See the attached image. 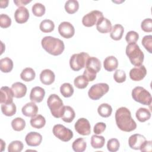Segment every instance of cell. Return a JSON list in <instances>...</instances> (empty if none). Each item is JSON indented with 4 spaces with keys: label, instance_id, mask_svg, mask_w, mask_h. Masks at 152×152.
<instances>
[{
    "label": "cell",
    "instance_id": "obj_29",
    "mask_svg": "<svg viewBox=\"0 0 152 152\" xmlns=\"http://www.w3.org/2000/svg\"><path fill=\"white\" fill-rule=\"evenodd\" d=\"M1 111L2 113L7 116H12L15 114L17 108L15 104L12 102L9 104H1Z\"/></svg>",
    "mask_w": 152,
    "mask_h": 152
},
{
    "label": "cell",
    "instance_id": "obj_41",
    "mask_svg": "<svg viewBox=\"0 0 152 152\" xmlns=\"http://www.w3.org/2000/svg\"><path fill=\"white\" fill-rule=\"evenodd\" d=\"M120 147V143L118 139L111 138L107 142V148L110 152L117 151Z\"/></svg>",
    "mask_w": 152,
    "mask_h": 152
},
{
    "label": "cell",
    "instance_id": "obj_26",
    "mask_svg": "<svg viewBox=\"0 0 152 152\" xmlns=\"http://www.w3.org/2000/svg\"><path fill=\"white\" fill-rule=\"evenodd\" d=\"M31 126L34 128L40 129L43 128L46 124V119L41 115H36L31 117L30 121Z\"/></svg>",
    "mask_w": 152,
    "mask_h": 152
},
{
    "label": "cell",
    "instance_id": "obj_25",
    "mask_svg": "<svg viewBox=\"0 0 152 152\" xmlns=\"http://www.w3.org/2000/svg\"><path fill=\"white\" fill-rule=\"evenodd\" d=\"M124 32V28L121 24H117L114 25L110 31V37L114 40H119L121 39Z\"/></svg>",
    "mask_w": 152,
    "mask_h": 152
},
{
    "label": "cell",
    "instance_id": "obj_24",
    "mask_svg": "<svg viewBox=\"0 0 152 152\" xmlns=\"http://www.w3.org/2000/svg\"><path fill=\"white\" fill-rule=\"evenodd\" d=\"M75 116V113L74 109L69 106H64L63 112L61 118L65 122H71Z\"/></svg>",
    "mask_w": 152,
    "mask_h": 152
},
{
    "label": "cell",
    "instance_id": "obj_46",
    "mask_svg": "<svg viewBox=\"0 0 152 152\" xmlns=\"http://www.w3.org/2000/svg\"><path fill=\"white\" fill-rule=\"evenodd\" d=\"M141 29L145 32H151L152 31V20L151 18L144 19L141 24Z\"/></svg>",
    "mask_w": 152,
    "mask_h": 152
},
{
    "label": "cell",
    "instance_id": "obj_32",
    "mask_svg": "<svg viewBox=\"0 0 152 152\" xmlns=\"http://www.w3.org/2000/svg\"><path fill=\"white\" fill-rule=\"evenodd\" d=\"M87 144L83 138L76 139L72 144V148L75 152H83L86 149Z\"/></svg>",
    "mask_w": 152,
    "mask_h": 152
},
{
    "label": "cell",
    "instance_id": "obj_22",
    "mask_svg": "<svg viewBox=\"0 0 152 152\" xmlns=\"http://www.w3.org/2000/svg\"><path fill=\"white\" fill-rule=\"evenodd\" d=\"M23 114L27 117H33L35 116L38 112V107L34 102H29L26 103L21 109Z\"/></svg>",
    "mask_w": 152,
    "mask_h": 152
},
{
    "label": "cell",
    "instance_id": "obj_18",
    "mask_svg": "<svg viewBox=\"0 0 152 152\" xmlns=\"http://www.w3.org/2000/svg\"><path fill=\"white\" fill-rule=\"evenodd\" d=\"M45 95V90L39 86H36L31 89L30 94V99L33 102L40 103L44 99Z\"/></svg>",
    "mask_w": 152,
    "mask_h": 152
},
{
    "label": "cell",
    "instance_id": "obj_10",
    "mask_svg": "<svg viewBox=\"0 0 152 152\" xmlns=\"http://www.w3.org/2000/svg\"><path fill=\"white\" fill-rule=\"evenodd\" d=\"M102 17H103V15L101 11L93 10L86 14L83 17L82 23L86 27H92L96 24L98 21Z\"/></svg>",
    "mask_w": 152,
    "mask_h": 152
},
{
    "label": "cell",
    "instance_id": "obj_6",
    "mask_svg": "<svg viewBox=\"0 0 152 152\" xmlns=\"http://www.w3.org/2000/svg\"><path fill=\"white\" fill-rule=\"evenodd\" d=\"M133 99L144 105L150 106L151 103V96L149 91L142 87H135L132 91Z\"/></svg>",
    "mask_w": 152,
    "mask_h": 152
},
{
    "label": "cell",
    "instance_id": "obj_8",
    "mask_svg": "<svg viewBox=\"0 0 152 152\" xmlns=\"http://www.w3.org/2000/svg\"><path fill=\"white\" fill-rule=\"evenodd\" d=\"M109 90L107 84L101 83L93 85L88 91V97L94 100L100 99L103 95L106 94Z\"/></svg>",
    "mask_w": 152,
    "mask_h": 152
},
{
    "label": "cell",
    "instance_id": "obj_20",
    "mask_svg": "<svg viewBox=\"0 0 152 152\" xmlns=\"http://www.w3.org/2000/svg\"><path fill=\"white\" fill-rule=\"evenodd\" d=\"M55 79L54 72L49 69L43 70L40 74V80L41 82L45 85L52 84Z\"/></svg>",
    "mask_w": 152,
    "mask_h": 152
},
{
    "label": "cell",
    "instance_id": "obj_13",
    "mask_svg": "<svg viewBox=\"0 0 152 152\" xmlns=\"http://www.w3.org/2000/svg\"><path fill=\"white\" fill-rule=\"evenodd\" d=\"M147 74V69L144 65H141L132 68L129 71L130 78L135 81L142 80Z\"/></svg>",
    "mask_w": 152,
    "mask_h": 152
},
{
    "label": "cell",
    "instance_id": "obj_36",
    "mask_svg": "<svg viewBox=\"0 0 152 152\" xmlns=\"http://www.w3.org/2000/svg\"><path fill=\"white\" fill-rule=\"evenodd\" d=\"M60 92L64 97H69L74 93V88L71 84L65 83L61 86Z\"/></svg>",
    "mask_w": 152,
    "mask_h": 152
},
{
    "label": "cell",
    "instance_id": "obj_16",
    "mask_svg": "<svg viewBox=\"0 0 152 152\" xmlns=\"http://www.w3.org/2000/svg\"><path fill=\"white\" fill-rule=\"evenodd\" d=\"M28 18V10L24 7H20L18 8L15 11L14 18L17 23L23 24L27 21Z\"/></svg>",
    "mask_w": 152,
    "mask_h": 152
},
{
    "label": "cell",
    "instance_id": "obj_14",
    "mask_svg": "<svg viewBox=\"0 0 152 152\" xmlns=\"http://www.w3.org/2000/svg\"><path fill=\"white\" fill-rule=\"evenodd\" d=\"M146 141L144 136L139 134H133L128 139V144L130 148L134 150H140L141 145Z\"/></svg>",
    "mask_w": 152,
    "mask_h": 152
},
{
    "label": "cell",
    "instance_id": "obj_9",
    "mask_svg": "<svg viewBox=\"0 0 152 152\" xmlns=\"http://www.w3.org/2000/svg\"><path fill=\"white\" fill-rule=\"evenodd\" d=\"M52 132L56 137L64 142L69 141L73 137L72 131L61 124L55 125Z\"/></svg>",
    "mask_w": 152,
    "mask_h": 152
},
{
    "label": "cell",
    "instance_id": "obj_23",
    "mask_svg": "<svg viewBox=\"0 0 152 152\" xmlns=\"http://www.w3.org/2000/svg\"><path fill=\"white\" fill-rule=\"evenodd\" d=\"M118 61L114 56H109L106 57L103 61L104 68L109 72L113 71L118 68Z\"/></svg>",
    "mask_w": 152,
    "mask_h": 152
},
{
    "label": "cell",
    "instance_id": "obj_33",
    "mask_svg": "<svg viewBox=\"0 0 152 152\" xmlns=\"http://www.w3.org/2000/svg\"><path fill=\"white\" fill-rule=\"evenodd\" d=\"M40 30L43 33L52 32L55 28V24L50 20L46 19L41 21L39 26Z\"/></svg>",
    "mask_w": 152,
    "mask_h": 152
},
{
    "label": "cell",
    "instance_id": "obj_19",
    "mask_svg": "<svg viewBox=\"0 0 152 152\" xmlns=\"http://www.w3.org/2000/svg\"><path fill=\"white\" fill-rule=\"evenodd\" d=\"M11 88L14 97L15 98H21L27 93L26 86L20 82H16L12 84Z\"/></svg>",
    "mask_w": 152,
    "mask_h": 152
},
{
    "label": "cell",
    "instance_id": "obj_3",
    "mask_svg": "<svg viewBox=\"0 0 152 152\" xmlns=\"http://www.w3.org/2000/svg\"><path fill=\"white\" fill-rule=\"evenodd\" d=\"M126 54L132 65L135 66L142 65L144 55L136 43L128 44L126 47Z\"/></svg>",
    "mask_w": 152,
    "mask_h": 152
},
{
    "label": "cell",
    "instance_id": "obj_11",
    "mask_svg": "<svg viewBox=\"0 0 152 152\" xmlns=\"http://www.w3.org/2000/svg\"><path fill=\"white\" fill-rule=\"evenodd\" d=\"M74 128L80 135H88L91 132V126L89 121L84 118H80L75 122Z\"/></svg>",
    "mask_w": 152,
    "mask_h": 152
},
{
    "label": "cell",
    "instance_id": "obj_35",
    "mask_svg": "<svg viewBox=\"0 0 152 152\" xmlns=\"http://www.w3.org/2000/svg\"><path fill=\"white\" fill-rule=\"evenodd\" d=\"M105 142V139L103 136H99L93 135L91 138V145L94 148H102Z\"/></svg>",
    "mask_w": 152,
    "mask_h": 152
},
{
    "label": "cell",
    "instance_id": "obj_37",
    "mask_svg": "<svg viewBox=\"0 0 152 152\" xmlns=\"http://www.w3.org/2000/svg\"><path fill=\"white\" fill-rule=\"evenodd\" d=\"M11 126L12 129L16 131H21L23 130L26 126V122L21 118H15L11 121Z\"/></svg>",
    "mask_w": 152,
    "mask_h": 152
},
{
    "label": "cell",
    "instance_id": "obj_34",
    "mask_svg": "<svg viewBox=\"0 0 152 152\" xmlns=\"http://www.w3.org/2000/svg\"><path fill=\"white\" fill-rule=\"evenodd\" d=\"M79 8V3L77 0H68L65 4V11L70 14L76 12Z\"/></svg>",
    "mask_w": 152,
    "mask_h": 152
},
{
    "label": "cell",
    "instance_id": "obj_31",
    "mask_svg": "<svg viewBox=\"0 0 152 152\" xmlns=\"http://www.w3.org/2000/svg\"><path fill=\"white\" fill-rule=\"evenodd\" d=\"M97 112L103 118H107L110 116L112 112L111 106L107 103H102L99 106Z\"/></svg>",
    "mask_w": 152,
    "mask_h": 152
},
{
    "label": "cell",
    "instance_id": "obj_50",
    "mask_svg": "<svg viewBox=\"0 0 152 152\" xmlns=\"http://www.w3.org/2000/svg\"><path fill=\"white\" fill-rule=\"evenodd\" d=\"M8 5V1H0V8H4L7 7Z\"/></svg>",
    "mask_w": 152,
    "mask_h": 152
},
{
    "label": "cell",
    "instance_id": "obj_27",
    "mask_svg": "<svg viewBox=\"0 0 152 152\" xmlns=\"http://www.w3.org/2000/svg\"><path fill=\"white\" fill-rule=\"evenodd\" d=\"M13 68V62L10 58L6 57L0 60V69L2 72L8 73Z\"/></svg>",
    "mask_w": 152,
    "mask_h": 152
},
{
    "label": "cell",
    "instance_id": "obj_40",
    "mask_svg": "<svg viewBox=\"0 0 152 152\" xmlns=\"http://www.w3.org/2000/svg\"><path fill=\"white\" fill-rule=\"evenodd\" d=\"M24 145L21 141L18 140L13 141L10 143L8 147L9 152H20L23 149Z\"/></svg>",
    "mask_w": 152,
    "mask_h": 152
},
{
    "label": "cell",
    "instance_id": "obj_17",
    "mask_svg": "<svg viewBox=\"0 0 152 152\" xmlns=\"http://www.w3.org/2000/svg\"><path fill=\"white\" fill-rule=\"evenodd\" d=\"M1 104H9L12 103L14 94L11 88L7 86H3L1 88Z\"/></svg>",
    "mask_w": 152,
    "mask_h": 152
},
{
    "label": "cell",
    "instance_id": "obj_43",
    "mask_svg": "<svg viewBox=\"0 0 152 152\" xmlns=\"http://www.w3.org/2000/svg\"><path fill=\"white\" fill-rule=\"evenodd\" d=\"M139 39V35L138 33L135 31H128L125 36V40L126 42L129 43H135Z\"/></svg>",
    "mask_w": 152,
    "mask_h": 152
},
{
    "label": "cell",
    "instance_id": "obj_47",
    "mask_svg": "<svg viewBox=\"0 0 152 152\" xmlns=\"http://www.w3.org/2000/svg\"><path fill=\"white\" fill-rule=\"evenodd\" d=\"M106 128V125L104 122H97L94 126L93 132L95 134L98 135L103 133Z\"/></svg>",
    "mask_w": 152,
    "mask_h": 152
},
{
    "label": "cell",
    "instance_id": "obj_7",
    "mask_svg": "<svg viewBox=\"0 0 152 152\" xmlns=\"http://www.w3.org/2000/svg\"><path fill=\"white\" fill-rule=\"evenodd\" d=\"M89 57V55L86 52L73 54L69 59L71 68L75 71H78L83 69L86 66L87 61Z\"/></svg>",
    "mask_w": 152,
    "mask_h": 152
},
{
    "label": "cell",
    "instance_id": "obj_5",
    "mask_svg": "<svg viewBox=\"0 0 152 152\" xmlns=\"http://www.w3.org/2000/svg\"><path fill=\"white\" fill-rule=\"evenodd\" d=\"M47 104L52 115L55 118H59L61 117L64 106L62 100L57 94H50L47 100Z\"/></svg>",
    "mask_w": 152,
    "mask_h": 152
},
{
    "label": "cell",
    "instance_id": "obj_21",
    "mask_svg": "<svg viewBox=\"0 0 152 152\" xmlns=\"http://www.w3.org/2000/svg\"><path fill=\"white\" fill-rule=\"evenodd\" d=\"M112 24L109 20L106 18H101L96 24L97 30L101 33H107L111 31Z\"/></svg>",
    "mask_w": 152,
    "mask_h": 152
},
{
    "label": "cell",
    "instance_id": "obj_28",
    "mask_svg": "<svg viewBox=\"0 0 152 152\" xmlns=\"http://www.w3.org/2000/svg\"><path fill=\"white\" fill-rule=\"evenodd\" d=\"M135 116L140 122H144L150 118L151 113L148 109L144 107H140L137 110Z\"/></svg>",
    "mask_w": 152,
    "mask_h": 152
},
{
    "label": "cell",
    "instance_id": "obj_42",
    "mask_svg": "<svg viewBox=\"0 0 152 152\" xmlns=\"http://www.w3.org/2000/svg\"><path fill=\"white\" fill-rule=\"evenodd\" d=\"M142 45L150 53H152V36L146 35L143 37L141 40Z\"/></svg>",
    "mask_w": 152,
    "mask_h": 152
},
{
    "label": "cell",
    "instance_id": "obj_38",
    "mask_svg": "<svg viewBox=\"0 0 152 152\" xmlns=\"http://www.w3.org/2000/svg\"><path fill=\"white\" fill-rule=\"evenodd\" d=\"M88 82L89 81L83 75L77 76L74 80V86L79 89L85 88L88 86Z\"/></svg>",
    "mask_w": 152,
    "mask_h": 152
},
{
    "label": "cell",
    "instance_id": "obj_39",
    "mask_svg": "<svg viewBox=\"0 0 152 152\" xmlns=\"http://www.w3.org/2000/svg\"><path fill=\"white\" fill-rule=\"evenodd\" d=\"M33 14L36 17L43 16L46 11V8L44 5L41 3H35L31 8Z\"/></svg>",
    "mask_w": 152,
    "mask_h": 152
},
{
    "label": "cell",
    "instance_id": "obj_12",
    "mask_svg": "<svg viewBox=\"0 0 152 152\" xmlns=\"http://www.w3.org/2000/svg\"><path fill=\"white\" fill-rule=\"evenodd\" d=\"M58 32L62 37L65 39H69L74 35L75 29L72 24L69 22L64 21L59 25Z\"/></svg>",
    "mask_w": 152,
    "mask_h": 152
},
{
    "label": "cell",
    "instance_id": "obj_2",
    "mask_svg": "<svg viewBox=\"0 0 152 152\" xmlns=\"http://www.w3.org/2000/svg\"><path fill=\"white\" fill-rule=\"evenodd\" d=\"M42 48L53 56L61 55L64 50L65 45L62 40L52 36H45L41 41Z\"/></svg>",
    "mask_w": 152,
    "mask_h": 152
},
{
    "label": "cell",
    "instance_id": "obj_1",
    "mask_svg": "<svg viewBox=\"0 0 152 152\" xmlns=\"http://www.w3.org/2000/svg\"><path fill=\"white\" fill-rule=\"evenodd\" d=\"M115 121L118 127L121 131L131 132L137 128V124L132 119L130 110L125 107H121L116 110Z\"/></svg>",
    "mask_w": 152,
    "mask_h": 152
},
{
    "label": "cell",
    "instance_id": "obj_4",
    "mask_svg": "<svg viewBox=\"0 0 152 152\" xmlns=\"http://www.w3.org/2000/svg\"><path fill=\"white\" fill-rule=\"evenodd\" d=\"M101 62L96 57H89L86 64V69L83 72V75L88 81H93L96 78V74L101 69Z\"/></svg>",
    "mask_w": 152,
    "mask_h": 152
},
{
    "label": "cell",
    "instance_id": "obj_51",
    "mask_svg": "<svg viewBox=\"0 0 152 152\" xmlns=\"http://www.w3.org/2000/svg\"><path fill=\"white\" fill-rule=\"evenodd\" d=\"M1 147L2 148V150H1V151H3L4 150V149H3V148L4 147H5V143L3 141V140H1Z\"/></svg>",
    "mask_w": 152,
    "mask_h": 152
},
{
    "label": "cell",
    "instance_id": "obj_48",
    "mask_svg": "<svg viewBox=\"0 0 152 152\" xmlns=\"http://www.w3.org/2000/svg\"><path fill=\"white\" fill-rule=\"evenodd\" d=\"M140 150L141 151H151V141H145L140 147Z\"/></svg>",
    "mask_w": 152,
    "mask_h": 152
},
{
    "label": "cell",
    "instance_id": "obj_49",
    "mask_svg": "<svg viewBox=\"0 0 152 152\" xmlns=\"http://www.w3.org/2000/svg\"><path fill=\"white\" fill-rule=\"evenodd\" d=\"M31 0L28 1V0H18V1H14V4L17 6V7H23V5H26V4L31 2Z\"/></svg>",
    "mask_w": 152,
    "mask_h": 152
},
{
    "label": "cell",
    "instance_id": "obj_30",
    "mask_svg": "<svg viewBox=\"0 0 152 152\" xmlns=\"http://www.w3.org/2000/svg\"><path fill=\"white\" fill-rule=\"evenodd\" d=\"M36 73L35 71L31 68H26L24 69L20 74L21 78L24 81H31L35 78Z\"/></svg>",
    "mask_w": 152,
    "mask_h": 152
},
{
    "label": "cell",
    "instance_id": "obj_15",
    "mask_svg": "<svg viewBox=\"0 0 152 152\" xmlns=\"http://www.w3.org/2000/svg\"><path fill=\"white\" fill-rule=\"evenodd\" d=\"M25 141L28 145L31 147H36L41 144L42 136L37 132H30L26 135Z\"/></svg>",
    "mask_w": 152,
    "mask_h": 152
},
{
    "label": "cell",
    "instance_id": "obj_45",
    "mask_svg": "<svg viewBox=\"0 0 152 152\" xmlns=\"http://www.w3.org/2000/svg\"><path fill=\"white\" fill-rule=\"evenodd\" d=\"M11 24V19L7 14H1L0 15V26L2 28H6L9 27Z\"/></svg>",
    "mask_w": 152,
    "mask_h": 152
},
{
    "label": "cell",
    "instance_id": "obj_44",
    "mask_svg": "<svg viewBox=\"0 0 152 152\" xmlns=\"http://www.w3.org/2000/svg\"><path fill=\"white\" fill-rule=\"evenodd\" d=\"M113 78L116 83H124L126 80V73L123 70L117 69L113 74Z\"/></svg>",
    "mask_w": 152,
    "mask_h": 152
}]
</instances>
